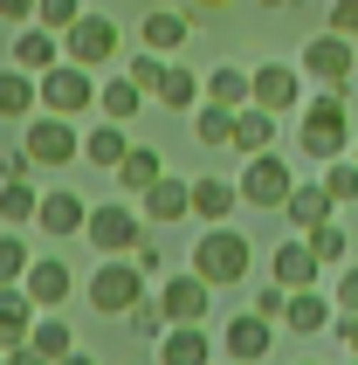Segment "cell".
<instances>
[{
  "instance_id": "obj_1",
  "label": "cell",
  "mask_w": 358,
  "mask_h": 365,
  "mask_svg": "<svg viewBox=\"0 0 358 365\" xmlns=\"http://www.w3.org/2000/svg\"><path fill=\"white\" fill-rule=\"evenodd\" d=\"M193 269H200L214 289H241L248 276H255V242L235 235V221L200 227V235H193Z\"/></svg>"
},
{
  "instance_id": "obj_2",
  "label": "cell",
  "mask_w": 358,
  "mask_h": 365,
  "mask_svg": "<svg viewBox=\"0 0 358 365\" xmlns=\"http://www.w3.org/2000/svg\"><path fill=\"white\" fill-rule=\"evenodd\" d=\"M297 145H303V159H344L352 152V110H344V90H317V97H303L297 110Z\"/></svg>"
},
{
  "instance_id": "obj_3",
  "label": "cell",
  "mask_w": 358,
  "mask_h": 365,
  "mask_svg": "<svg viewBox=\"0 0 358 365\" xmlns=\"http://www.w3.org/2000/svg\"><path fill=\"white\" fill-rule=\"evenodd\" d=\"M83 297H90V310H97V317H124L131 304H145V297H152V276H145L131 255H103L97 276L83 283Z\"/></svg>"
},
{
  "instance_id": "obj_4",
  "label": "cell",
  "mask_w": 358,
  "mask_h": 365,
  "mask_svg": "<svg viewBox=\"0 0 358 365\" xmlns=\"http://www.w3.org/2000/svg\"><path fill=\"white\" fill-rule=\"evenodd\" d=\"M297 69L317 90H352V76H358V48H352V35H338V28H324V35H310L297 48Z\"/></svg>"
},
{
  "instance_id": "obj_5",
  "label": "cell",
  "mask_w": 358,
  "mask_h": 365,
  "mask_svg": "<svg viewBox=\"0 0 358 365\" xmlns=\"http://www.w3.org/2000/svg\"><path fill=\"white\" fill-rule=\"evenodd\" d=\"M83 242L97 248V255H138V242H145V207H124V200L90 207V227H83Z\"/></svg>"
},
{
  "instance_id": "obj_6",
  "label": "cell",
  "mask_w": 358,
  "mask_h": 365,
  "mask_svg": "<svg viewBox=\"0 0 358 365\" xmlns=\"http://www.w3.org/2000/svg\"><path fill=\"white\" fill-rule=\"evenodd\" d=\"M21 145H28V159L48 165V173H62V165H76V159H83V131H76V118H56V110H35Z\"/></svg>"
},
{
  "instance_id": "obj_7",
  "label": "cell",
  "mask_w": 358,
  "mask_h": 365,
  "mask_svg": "<svg viewBox=\"0 0 358 365\" xmlns=\"http://www.w3.org/2000/svg\"><path fill=\"white\" fill-rule=\"evenodd\" d=\"M41 110H56V118H90V110H97V76H90L83 62L62 56L56 69H41Z\"/></svg>"
},
{
  "instance_id": "obj_8",
  "label": "cell",
  "mask_w": 358,
  "mask_h": 365,
  "mask_svg": "<svg viewBox=\"0 0 358 365\" xmlns=\"http://www.w3.org/2000/svg\"><path fill=\"white\" fill-rule=\"evenodd\" d=\"M152 289H159V304H165V324H207V310H214V283H207L193 262L165 269Z\"/></svg>"
},
{
  "instance_id": "obj_9",
  "label": "cell",
  "mask_w": 358,
  "mask_h": 365,
  "mask_svg": "<svg viewBox=\"0 0 358 365\" xmlns=\"http://www.w3.org/2000/svg\"><path fill=\"white\" fill-rule=\"evenodd\" d=\"M290 186H297V173H290V159H282L276 145H269V152H255V159H241V200H248V207L282 214Z\"/></svg>"
},
{
  "instance_id": "obj_10",
  "label": "cell",
  "mask_w": 358,
  "mask_h": 365,
  "mask_svg": "<svg viewBox=\"0 0 358 365\" xmlns=\"http://www.w3.org/2000/svg\"><path fill=\"white\" fill-rule=\"evenodd\" d=\"M118 48H124L118 14H83L76 28L62 35V56H69V62H83V69H111V62H118Z\"/></svg>"
},
{
  "instance_id": "obj_11",
  "label": "cell",
  "mask_w": 358,
  "mask_h": 365,
  "mask_svg": "<svg viewBox=\"0 0 358 365\" xmlns=\"http://www.w3.org/2000/svg\"><path fill=\"white\" fill-rule=\"evenodd\" d=\"M303 83H310V76H303L297 62H255V103H262V110H276V118L303 110V97H310Z\"/></svg>"
},
{
  "instance_id": "obj_12",
  "label": "cell",
  "mask_w": 358,
  "mask_h": 365,
  "mask_svg": "<svg viewBox=\"0 0 358 365\" xmlns=\"http://www.w3.org/2000/svg\"><path fill=\"white\" fill-rule=\"evenodd\" d=\"M220 345H227V365H255V359H269V351H276V317L241 310V317H227Z\"/></svg>"
},
{
  "instance_id": "obj_13",
  "label": "cell",
  "mask_w": 358,
  "mask_h": 365,
  "mask_svg": "<svg viewBox=\"0 0 358 365\" xmlns=\"http://www.w3.org/2000/svg\"><path fill=\"white\" fill-rule=\"evenodd\" d=\"M269 276H276L282 289H317L324 262H317V248H310V235H282V242L269 248Z\"/></svg>"
},
{
  "instance_id": "obj_14",
  "label": "cell",
  "mask_w": 358,
  "mask_h": 365,
  "mask_svg": "<svg viewBox=\"0 0 358 365\" xmlns=\"http://www.w3.org/2000/svg\"><path fill=\"white\" fill-rule=\"evenodd\" d=\"M138 207H145V227L193 221V180H179V173H159V180L138 193Z\"/></svg>"
},
{
  "instance_id": "obj_15",
  "label": "cell",
  "mask_w": 358,
  "mask_h": 365,
  "mask_svg": "<svg viewBox=\"0 0 358 365\" xmlns=\"http://www.w3.org/2000/svg\"><path fill=\"white\" fill-rule=\"evenodd\" d=\"M282 221H290V235H310V227L338 221L331 186H324V180H297V186H290V200H282Z\"/></svg>"
},
{
  "instance_id": "obj_16",
  "label": "cell",
  "mask_w": 358,
  "mask_h": 365,
  "mask_svg": "<svg viewBox=\"0 0 358 365\" xmlns=\"http://www.w3.org/2000/svg\"><path fill=\"white\" fill-rule=\"evenodd\" d=\"M331 317H338L331 289H290V304H282V331L290 338H317V331H331Z\"/></svg>"
},
{
  "instance_id": "obj_17",
  "label": "cell",
  "mask_w": 358,
  "mask_h": 365,
  "mask_svg": "<svg viewBox=\"0 0 358 365\" xmlns=\"http://www.w3.org/2000/svg\"><path fill=\"white\" fill-rule=\"evenodd\" d=\"M220 338H207V324H165V338L152 351H159V365H214L220 359Z\"/></svg>"
},
{
  "instance_id": "obj_18",
  "label": "cell",
  "mask_w": 358,
  "mask_h": 365,
  "mask_svg": "<svg viewBox=\"0 0 358 365\" xmlns=\"http://www.w3.org/2000/svg\"><path fill=\"white\" fill-rule=\"evenodd\" d=\"M90 227V200H76L69 186H56V193H41V214H35V235H83Z\"/></svg>"
},
{
  "instance_id": "obj_19",
  "label": "cell",
  "mask_w": 358,
  "mask_h": 365,
  "mask_svg": "<svg viewBox=\"0 0 358 365\" xmlns=\"http://www.w3.org/2000/svg\"><path fill=\"white\" fill-rule=\"evenodd\" d=\"M21 283H28V297H35L41 310H62V304H69V289H76V276H69V262H62V255H35Z\"/></svg>"
},
{
  "instance_id": "obj_20",
  "label": "cell",
  "mask_w": 358,
  "mask_h": 365,
  "mask_svg": "<svg viewBox=\"0 0 358 365\" xmlns=\"http://www.w3.org/2000/svg\"><path fill=\"white\" fill-rule=\"evenodd\" d=\"M35 110H41V76H35V69H21V62H7V69H0V118L28 124Z\"/></svg>"
},
{
  "instance_id": "obj_21",
  "label": "cell",
  "mask_w": 358,
  "mask_h": 365,
  "mask_svg": "<svg viewBox=\"0 0 358 365\" xmlns=\"http://www.w3.org/2000/svg\"><path fill=\"white\" fill-rule=\"evenodd\" d=\"M235 207H248L241 200V180H193V221L200 227L235 221Z\"/></svg>"
},
{
  "instance_id": "obj_22",
  "label": "cell",
  "mask_w": 358,
  "mask_h": 365,
  "mask_svg": "<svg viewBox=\"0 0 358 365\" xmlns=\"http://www.w3.org/2000/svg\"><path fill=\"white\" fill-rule=\"evenodd\" d=\"M35 317H41V304L28 297V283H7V289H0V351L21 345V338L35 331Z\"/></svg>"
},
{
  "instance_id": "obj_23",
  "label": "cell",
  "mask_w": 358,
  "mask_h": 365,
  "mask_svg": "<svg viewBox=\"0 0 358 365\" xmlns=\"http://www.w3.org/2000/svg\"><path fill=\"white\" fill-rule=\"evenodd\" d=\"M276 110H262V103H241L235 110V145H227V152H241V159H255V152H269V145H276Z\"/></svg>"
},
{
  "instance_id": "obj_24",
  "label": "cell",
  "mask_w": 358,
  "mask_h": 365,
  "mask_svg": "<svg viewBox=\"0 0 358 365\" xmlns=\"http://www.w3.org/2000/svg\"><path fill=\"white\" fill-rule=\"evenodd\" d=\"M145 110V90L131 83V69H111V76L97 83V118H118V124H131Z\"/></svg>"
},
{
  "instance_id": "obj_25",
  "label": "cell",
  "mask_w": 358,
  "mask_h": 365,
  "mask_svg": "<svg viewBox=\"0 0 358 365\" xmlns=\"http://www.w3.org/2000/svg\"><path fill=\"white\" fill-rule=\"evenodd\" d=\"M14 62H21V69H35V76H41V69H56V62H62V35H56V28H41V21L14 28Z\"/></svg>"
},
{
  "instance_id": "obj_26",
  "label": "cell",
  "mask_w": 358,
  "mask_h": 365,
  "mask_svg": "<svg viewBox=\"0 0 358 365\" xmlns=\"http://www.w3.org/2000/svg\"><path fill=\"white\" fill-rule=\"evenodd\" d=\"M124 152H131V131H124L118 118H103V124H90V131H83V159L97 165V173H118Z\"/></svg>"
},
{
  "instance_id": "obj_27",
  "label": "cell",
  "mask_w": 358,
  "mask_h": 365,
  "mask_svg": "<svg viewBox=\"0 0 358 365\" xmlns=\"http://www.w3.org/2000/svg\"><path fill=\"white\" fill-rule=\"evenodd\" d=\"M186 35H193V21L173 14V7H152V14H145V28H138V41L152 48V56H179V48H186Z\"/></svg>"
},
{
  "instance_id": "obj_28",
  "label": "cell",
  "mask_w": 358,
  "mask_h": 365,
  "mask_svg": "<svg viewBox=\"0 0 358 365\" xmlns=\"http://www.w3.org/2000/svg\"><path fill=\"white\" fill-rule=\"evenodd\" d=\"M207 103H227V110L255 103V69H241V62H220V69H207Z\"/></svg>"
},
{
  "instance_id": "obj_29",
  "label": "cell",
  "mask_w": 358,
  "mask_h": 365,
  "mask_svg": "<svg viewBox=\"0 0 358 365\" xmlns=\"http://www.w3.org/2000/svg\"><path fill=\"white\" fill-rule=\"evenodd\" d=\"M41 214V193L28 180H0V227H35Z\"/></svg>"
},
{
  "instance_id": "obj_30",
  "label": "cell",
  "mask_w": 358,
  "mask_h": 365,
  "mask_svg": "<svg viewBox=\"0 0 358 365\" xmlns=\"http://www.w3.org/2000/svg\"><path fill=\"white\" fill-rule=\"evenodd\" d=\"M159 173H165V159H159V152H152V145H131V152L118 159V193H145V186L159 180Z\"/></svg>"
},
{
  "instance_id": "obj_31",
  "label": "cell",
  "mask_w": 358,
  "mask_h": 365,
  "mask_svg": "<svg viewBox=\"0 0 358 365\" xmlns=\"http://www.w3.org/2000/svg\"><path fill=\"white\" fill-rule=\"evenodd\" d=\"M193 138L207 145V152H227V145H235V110H227V103H200L193 110Z\"/></svg>"
},
{
  "instance_id": "obj_32",
  "label": "cell",
  "mask_w": 358,
  "mask_h": 365,
  "mask_svg": "<svg viewBox=\"0 0 358 365\" xmlns=\"http://www.w3.org/2000/svg\"><path fill=\"white\" fill-rule=\"evenodd\" d=\"M28 345L48 351V359H69V351H76V331H69V317H62V310H41L35 331H28Z\"/></svg>"
},
{
  "instance_id": "obj_33",
  "label": "cell",
  "mask_w": 358,
  "mask_h": 365,
  "mask_svg": "<svg viewBox=\"0 0 358 365\" xmlns=\"http://www.w3.org/2000/svg\"><path fill=\"white\" fill-rule=\"evenodd\" d=\"M28 262H35L28 235H21V227H0V289H7V283H21V276H28Z\"/></svg>"
},
{
  "instance_id": "obj_34",
  "label": "cell",
  "mask_w": 358,
  "mask_h": 365,
  "mask_svg": "<svg viewBox=\"0 0 358 365\" xmlns=\"http://www.w3.org/2000/svg\"><path fill=\"white\" fill-rule=\"evenodd\" d=\"M310 248H317V262H324V269H344V262H352V235H344L338 221L310 227Z\"/></svg>"
},
{
  "instance_id": "obj_35",
  "label": "cell",
  "mask_w": 358,
  "mask_h": 365,
  "mask_svg": "<svg viewBox=\"0 0 358 365\" xmlns=\"http://www.w3.org/2000/svg\"><path fill=\"white\" fill-rule=\"evenodd\" d=\"M124 324L138 331L145 345H159V338H165V304H159V289H152L145 304H131V310H124Z\"/></svg>"
},
{
  "instance_id": "obj_36",
  "label": "cell",
  "mask_w": 358,
  "mask_h": 365,
  "mask_svg": "<svg viewBox=\"0 0 358 365\" xmlns=\"http://www.w3.org/2000/svg\"><path fill=\"white\" fill-rule=\"evenodd\" d=\"M324 186H331V200H338V207L358 200V159H352V152H344V159H324Z\"/></svg>"
},
{
  "instance_id": "obj_37",
  "label": "cell",
  "mask_w": 358,
  "mask_h": 365,
  "mask_svg": "<svg viewBox=\"0 0 358 365\" xmlns=\"http://www.w3.org/2000/svg\"><path fill=\"white\" fill-rule=\"evenodd\" d=\"M83 14H90L83 0H35V21H41V28H56V35H69Z\"/></svg>"
},
{
  "instance_id": "obj_38",
  "label": "cell",
  "mask_w": 358,
  "mask_h": 365,
  "mask_svg": "<svg viewBox=\"0 0 358 365\" xmlns=\"http://www.w3.org/2000/svg\"><path fill=\"white\" fill-rule=\"evenodd\" d=\"M165 62H173V56H152V48H138V56H124V69H131V83L152 97V90L165 83Z\"/></svg>"
},
{
  "instance_id": "obj_39",
  "label": "cell",
  "mask_w": 358,
  "mask_h": 365,
  "mask_svg": "<svg viewBox=\"0 0 358 365\" xmlns=\"http://www.w3.org/2000/svg\"><path fill=\"white\" fill-rule=\"evenodd\" d=\"M331 304H338L344 317H358V262H344V269H338V289H331Z\"/></svg>"
},
{
  "instance_id": "obj_40",
  "label": "cell",
  "mask_w": 358,
  "mask_h": 365,
  "mask_svg": "<svg viewBox=\"0 0 358 365\" xmlns=\"http://www.w3.org/2000/svg\"><path fill=\"white\" fill-rule=\"evenodd\" d=\"M282 304H290V289H282L276 276H269V283L255 289V304H248V310H262V317H276V324H282Z\"/></svg>"
},
{
  "instance_id": "obj_41",
  "label": "cell",
  "mask_w": 358,
  "mask_h": 365,
  "mask_svg": "<svg viewBox=\"0 0 358 365\" xmlns=\"http://www.w3.org/2000/svg\"><path fill=\"white\" fill-rule=\"evenodd\" d=\"M331 28L358 41V0H331Z\"/></svg>"
},
{
  "instance_id": "obj_42",
  "label": "cell",
  "mask_w": 358,
  "mask_h": 365,
  "mask_svg": "<svg viewBox=\"0 0 358 365\" xmlns=\"http://www.w3.org/2000/svg\"><path fill=\"white\" fill-rule=\"evenodd\" d=\"M35 173V159H28V145L21 152H0V180H28Z\"/></svg>"
},
{
  "instance_id": "obj_43",
  "label": "cell",
  "mask_w": 358,
  "mask_h": 365,
  "mask_svg": "<svg viewBox=\"0 0 358 365\" xmlns=\"http://www.w3.org/2000/svg\"><path fill=\"white\" fill-rule=\"evenodd\" d=\"M131 262H138L145 276H152V283H159V276H165V255H159V248H152V235H145V242H138V255H131Z\"/></svg>"
},
{
  "instance_id": "obj_44",
  "label": "cell",
  "mask_w": 358,
  "mask_h": 365,
  "mask_svg": "<svg viewBox=\"0 0 358 365\" xmlns=\"http://www.w3.org/2000/svg\"><path fill=\"white\" fill-rule=\"evenodd\" d=\"M331 331H338L344 359H358V317H344V310H338V317H331Z\"/></svg>"
},
{
  "instance_id": "obj_45",
  "label": "cell",
  "mask_w": 358,
  "mask_h": 365,
  "mask_svg": "<svg viewBox=\"0 0 358 365\" xmlns=\"http://www.w3.org/2000/svg\"><path fill=\"white\" fill-rule=\"evenodd\" d=\"M7 365H56V359H48V351H35L28 338H21V345H7Z\"/></svg>"
},
{
  "instance_id": "obj_46",
  "label": "cell",
  "mask_w": 358,
  "mask_h": 365,
  "mask_svg": "<svg viewBox=\"0 0 358 365\" xmlns=\"http://www.w3.org/2000/svg\"><path fill=\"white\" fill-rule=\"evenodd\" d=\"M0 21H14V28H28V21H35V0H0Z\"/></svg>"
},
{
  "instance_id": "obj_47",
  "label": "cell",
  "mask_w": 358,
  "mask_h": 365,
  "mask_svg": "<svg viewBox=\"0 0 358 365\" xmlns=\"http://www.w3.org/2000/svg\"><path fill=\"white\" fill-rule=\"evenodd\" d=\"M255 7H262V14H297L303 0H255Z\"/></svg>"
},
{
  "instance_id": "obj_48",
  "label": "cell",
  "mask_w": 358,
  "mask_h": 365,
  "mask_svg": "<svg viewBox=\"0 0 358 365\" xmlns=\"http://www.w3.org/2000/svg\"><path fill=\"white\" fill-rule=\"evenodd\" d=\"M193 14H220V7H235V0H186Z\"/></svg>"
},
{
  "instance_id": "obj_49",
  "label": "cell",
  "mask_w": 358,
  "mask_h": 365,
  "mask_svg": "<svg viewBox=\"0 0 358 365\" xmlns=\"http://www.w3.org/2000/svg\"><path fill=\"white\" fill-rule=\"evenodd\" d=\"M56 365H97V359H90V351L76 345V351H69V359H56Z\"/></svg>"
},
{
  "instance_id": "obj_50",
  "label": "cell",
  "mask_w": 358,
  "mask_h": 365,
  "mask_svg": "<svg viewBox=\"0 0 358 365\" xmlns=\"http://www.w3.org/2000/svg\"><path fill=\"white\" fill-rule=\"evenodd\" d=\"M0 365H7V351H0Z\"/></svg>"
},
{
  "instance_id": "obj_51",
  "label": "cell",
  "mask_w": 358,
  "mask_h": 365,
  "mask_svg": "<svg viewBox=\"0 0 358 365\" xmlns=\"http://www.w3.org/2000/svg\"><path fill=\"white\" fill-rule=\"evenodd\" d=\"M303 365H317V359H303Z\"/></svg>"
},
{
  "instance_id": "obj_52",
  "label": "cell",
  "mask_w": 358,
  "mask_h": 365,
  "mask_svg": "<svg viewBox=\"0 0 358 365\" xmlns=\"http://www.w3.org/2000/svg\"><path fill=\"white\" fill-rule=\"evenodd\" d=\"M352 159H358V145H352Z\"/></svg>"
},
{
  "instance_id": "obj_53",
  "label": "cell",
  "mask_w": 358,
  "mask_h": 365,
  "mask_svg": "<svg viewBox=\"0 0 358 365\" xmlns=\"http://www.w3.org/2000/svg\"><path fill=\"white\" fill-rule=\"evenodd\" d=\"M344 365H358V359H344Z\"/></svg>"
},
{
  "instance_id": "obj_54",
  "label": "cell",
  "mask_w": 358,
  "mask_h": 365,
  "mask_svg": "<svg viewBox=\"0 0 358 365\" xmlns=\"http://www.w3.org/2000/svg\"><path fill=\"white\" fill-rule=\"evenodd\" d=\"M214 365H220V359H214Z\"/></svg>"
}]
</instances>
